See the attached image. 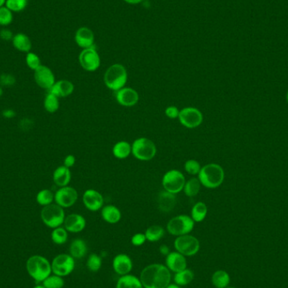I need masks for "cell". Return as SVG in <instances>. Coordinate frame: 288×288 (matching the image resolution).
<instances>
[{
    "mask_svg": "<svg viewBox=\"0 0 288 288\" xmlns=\"http://www.w3.org/2000/svg\"><path fill=\"white\" fill-rule=\"evenodd\" d=\"M144 288H165L171 283V272L163 264H151L144 267L140 273Z\"/></svg>",
    "mask_w": 288,
    "mask_h": 288,
    "instance_id": "obj_1",
    "label": "cell"
},
{
    "mask_svg": "<svg viewBox=\"0 0 288 288\" xmlns=\"http://www.w3.org/2000/svg\"><path fill=\"white\" fill-rule=\"evenodd\" d=\"M26 271L36 283L43 281L53 273L52 264L42 255H32L26 262Z\"/></svg>",
    "mask_w": 288,
    "mask_h": 288,
    "instance_id": "obj_2",
    "label": "cell"
},
{
    "mask_svg": "<svg viewBox=\"0 0 288 288\" xmlns=\"http://www.w3.org/2000/svg\"><path fill=\"white\" fill-rule=\"evenodd\" d=\"M224 177V170L222 166L214 163L206 164L205 166L202 167L198 174V180L202 186L208 189L219 187L223 182Z\"/></svg>",
    "mask_w": 288,
    "mask_h": 288,
    "instance_id": "obj_3",
    "label": "cell"
},
{
    "mask_svg": "<svg viewBox=\"0 0 288 288\" xmlns=\"http://www.w3.org/2000/svg\"><path fill=\"white\" fill-rule=\"evenodd\" d=\"M104 82L109 89L117 91L124 88L128 82V71L122 64H113L105 71Z\"/></svg>",
    "mask_w": 288,
    "mask_h": 288,
    "instance_id": "obj_4",
    "label": "cell"
},
{
    "mask_svg": "<svg viewBox=\"0 0 288 288\" xmlns=\"http://www.w3.org/2000/svg\"><path fill=\"white\" fill-rule=\"evenodd\" d=\"M195 223L193 219L188 215H178L170 219L167 223L168 233L171 235L179 236L190 234L194 229Z\"/></svg>",
    "mask_w": 288,
    "mask_h": 288,
    "instance_id": "obj_5",
    "label": "cell"
},
{
    "mask_svg": "<svg viewBox=\"0 0 288 288\" xmlns=\"http://www.w3.org/2000/svg\"><path fill=\"white\" fill-rule=\"evenodd\" d=\"M156 152L155 144L147 138H139L132 144V153L139 160H151L155 157Z\"/></svg>",
    "mask_w": 288,
    "mask_h": 288,
    "instance_id": "obj_6",
    "label": "cell"
},
{
    "mask_svg": "<svg viewBox=\"0 0 288 288\" xmlns=\"http://www.w3.org/2000/svg\"><path fill=\"white\" fill-rule=\"evenodd\" d=\"M42 222L51 228L61 227L65 220L64 208L58 204H50L42 208L41 212Z\"/></svg>",
    "mask_w": 288,
    "mask_h": 288,
    "instance_id": "obj_7",
    "label": "cell"
},
{
    "mask_svg": "<svg viewBox=\"0 0 288 288\" xmlns=\"http://www.w3.org/2000/svg\"><path fill=\"white\" fill-rule=\"evenodd\" d=\"M174 247L177 252L182 254L186 257H191L199 252L201 244L197 237L186 234L176 237L174 242Z\"/></svg>",
    "mask_w": 288,
    "mask_h": 288,
    "instance_id": "obj_8",
    "label": "cell"
},
{
    "mask_svg": "<svg viewBox=\"0 0 288 288\" xmlns=\"http://www.w3.org/2000/svg\"><path fill=\"white\" fill-rule=\"evenodd\" d=\"M186 181V178L182 172L177 169H171L167 171L163 176L162 186L164 191L176 195L183 191Z\"/></svg>",
    "mask_w": 288,
    "mask_h": 288,
    "instance_id": "obj_9",
    "label": "cell"
},
{
    "mask_svg": "<svg viewBox=\"0 0 288 288\" xmlns=\"http://www.w3.org/2000/svg\"><path fill=\"white\" fill-rule=\"evenodd\" d=\"M52 271L54 275L65 277L71 274L75 268V259L70 254H60L53 259Z\"/></svg>",
    "mask_w": 288,
    "mask_h": 288,
    "instance_id": "obj_10",
    "label": "cell"
},
{
    "mask_svg": "<svg viewBox=\"0 0 288 288\" xmlns=\"http://www.w3.org/2000/svg\"><path fill=\"white\" fill-rule=\"evenodd\" d=\"M178 119L180 124L187 128H197L203 122V115L199 109L195 107H186L180 111Z\"/></svg>",
    "mask_w": 288,
    "mask_h": 288,
    "instance_id": "obj_11",
    "label": "cell"
},
{
    "mask_svg": "<svg viewBox=\"0 0 288 288\" xmlns=\"http://www.w3.org/2000/svg\"><path fill=\"white\" fill-rule=\"evenodd\" d=\"M78 60L81 67L88 72H94L100 66V56L94 47L83 49L79 54Z\"/></svg>",
    "mask_w": 288,
    "mask_h": 288,
    "instance_id": "obj_12",
    "label": "cell"
},
{
    "mask_svg": "<svg viewBox=\"0 0 288 288\" xmlns=\"http://www.w3.org/2000/svg\"><path fill=\"white\" fill-rule=\"evenodd\" d=\"M78 192L73 187L64 186L60 187L54 195L56 204L63 208H71L78 201Z\"/></svg>",
    "mask_w": 288,
    "mask_h": 288,
    "instance_id": "obj_13",
    "label": "cell"
},
{
    "mask_svg": "<svg viewBox=\"0 0 288 288\" xmlns=\"http://www.w3.org/2000/svg\"><path fill=\"white\" fill-rule=\"evenodd\" d=\"M34 78L37 85L47 90H49L56 83L55 76L53 71L44 65H41L35 70Z\"/></svg>",
    "mask_w": 288,
    "mask_h": 288,
    "instance_id": "obj_14",
    "label": "cell"
},
{
    "mask_svg": "<svg viewBox=\"0 0 288 288\" xmlns=\"http://www.w3.org/2000/svg\"><path fill=\"white\" fill-rule=\"evenodd\" d=\"M83 203L88 210L97 212L104 207V197L96 190L89 189L83 193Z\"/></svg>",
    "mask_w": 288,
    "mask_h": 288,
    "instance_id": "obj_15",
    "label": "cell"
},
{
    "mask_svg": "<svg viewBox=\"0 0 288 288\" xmlns=\"http://www.w3.org/2000/svg\"><path fill=\"white\" fill-rule=\"evenodd\" d=\"M112 268L120 277L130 274L133 268V260L127 254H118L112 261Z\"/></svg>",
    "mask_w": 288,
    "mask_h": 288,
    "instance_id": "obj_16",
    "label": "cell"
},
{
    "mask_svg": "<svg viewBox=\"0 0 288 288\" xmlns=\"http://www.w3.org/2000/svg\"><path fill=\"white\" fill-rule=\"evenodd\" d=\"M116 100L122 106L132 107L139 102V94L138 91L133 88L124 87L116 91Z\"/></svg>",
    "mask_w": 288,
    "mask_h": 288,
    "instance_id": "obj_17",
    "label": "cell"
},
{
    "mask_svg": "<svg viewBox=\"0 0 288 288\" xmlns=\"http://www.w3.org/2000/svg\"><path fill=\"white\" fill-rule=\"evenodd\" d=\"M165 266L170 272L177 273L187 268V261L185 255L175 251H171L165 257Z\"/></svg>",
    "mask_w": 288,
    "mask_h": 288,
    "instance_id": "obj_18",
    "label": "cell"
},
{
    "mask_svg": "<svg viewBox=\"0 0 288 288\" xmlns=\"http://www.w3.org/2000/svg\"><path fill=\"white\" fill-rule=\"evenodd\" d=\"M64 225L65 229L70 233H80L85 228L86 220L80 214H70L65 217Z\"/></svg>",
    "mask_w": 288,
    "mask_h": 288,
    "instance_id": "obj_19",
    "label": "cell"
},
{
    "mask_svg": "<svg viewBox=\"0 0 288 288\" xmlns=\"http://www.w3.org/2000/svg\"><path fill=\"white\" fill-rule=\"evenodd\" d=\"M75 42L78 47L83 49L94 47V36L93 31L89 28H79L75 34Z\"/></svg>",
    "mask_w": 288,
    "mask_h": 288,
    "instance_id": "obj_20",
    "label": "cell"
},
{
    "mask_svg": "<svg viewBox=\"0 0 288 288\" xmlns=\"http://www.w3.org/2000/svg\"><path fill=\"white\" fill-rule=\"evenodd\" d=\"M158 209L163 213H169L175 208L177 200L175 194L169 193L166 191H162L158 193Z\"/></svg>",
    "mask_w": 288,
    "mask_h": 288,
    "instance_id": "obj_21",
    "label": "cell"
},
{
    "mask_svg": "<svg viewBox=\"0 0 288 288\" xmlns=\"http://www.w3.org/2000/svg\"><path fill=\"white\" fill-rule=\"evenodd\" d=\"M74 90V85L71 81L59 80L53 84V87L47 91L54 94L58 97H68L72 94Z\"/></svg>",
    "mask_w": 288,
    "mask_h": 288,
    "instance_id": "obj_22",
    "label": "cell"
},
{
    "mask_svg": "<svg viewBox=\"0 0 288 288\" xmlns=\"http://www.w3.org/2000/svg\"><path fill=\"white\" fill-rule=\"evenodd\" d=\"M101 217L107 223L116 224L122 219V213L116 206H104L101 208Z\"/></svg>",
    "mask_w": 288,
    "mask_h": 288,
    "instance_id": "obj_23",
    "label": "cell"
},
{
    "mask_svg": "<svg viewBox=\"0 0 288 288\" xmlns=\"http://www.w3.org/2000/svg\"><path fill=\"white\" fill-rule=\"evenodd\" d=\"M88 253V245L82 238H75L70 246V255L75 260H80Z\"/></svg>",
    "mask_w": 288,
    "mask_h": 288,
    "instance_id": "obj_24",
    "label": "cell"
},
{
    "mask_svg": "<svg viewBox=\"0 0 288 288\" xmlns=\"http://www.w3.org/2000/svg\"><path fill=\"white\" fill-rule=\"evenodd\" d=\"M71 180V172L66 166L59 167L53 172V181L59 187L67 186Z\"/></svg>",
    "mask_w": 288,
    "mask_h": 288,
    "instance_id": "obj_25",
    "label": "cell"
},
{
    "mask_svg": "<svg viewBox=\"0 0 288 288\" xmlns=\"http://www.w3.org/2000/svg\"><path fill=\"white\" fill-rule=\"evenodd\" d=\"M116 288H144V286L139 277L130 273L119 277Z\"/></svg>",
    "mask_w": 288,
    "mask_h": 288,
    "instance_id": "obj_26",
    "label": "cell"
},
{
    "mask_svg": "<svg viewBox=\"0 0 288 288\" xmlns=\"http://www.w3.org/2000/svg\"><path fill=\"white\" fill-rule=\"evenodd\" d=\"M112 152L115 158L118 159H125L128 158L132 153V145L127 141L117 142L114 145Z\"/></svg>",
    "mask_w": 288,
    "mask_h": 288,
    "instance_id": "obj_27",
    "label": "cell"
},
{
    "mask_svg": "<svg viewBox=\"0 0 288 288\" xmlns=\"http://www.w3.org/2000/svg\"><path fill=\"white\" fill-rule=\"evenodd\" d=\"M194 278L195 274L193 271L191 269L186 268L181 272L175 273L173 281H174V283L177 284L178 286L185 287V286L191 284L194 280Z\"/></svg>",
    "mask_w": 288,
    "mask_h": 288,
    "instance_id": "obj_28",
    "label": "cell"
},
{
    "mask_svg": "<svg viewBox=\"0 0 288 288\" xmlns=\"http://www.w3.org/2000/svg\"><path fill=\"white\" fill-rule=\"evenodd\" d=\"M12 42H13L14 48H16L17 50L23 52V53H30L31 49V40L25 34H16L13 37Z\"/></svg>",
    "mask_w": 288,
    "mask_h": 288,
    "instance_id": "obj_29",
    "label": "cell"
},
{
    "mask_svg": "<svg viewBox=\"0 0 288 288\" xmlns=\"http://www.w3.org/2000/svg\"><path fill=\"white\" fill-rule=\"evenodd\" d=\"M230 281L229 274L223 270H218L212 276V284L214 288H226L229 286Z\"/></svg>",
    "mask_w": 288,
    "mask_h": 288,
    "instance_id": "obj_30",
    "label": "cell"
},
{
    "mask_svg": "<svg viewBox=\"0 0 288 288\" xmlns=\"http://www.w3.org/2000/svg\"><path fill=\"white\" fill-rule=\"evenodd\" d=\"M144 233L147 238V241L155 243L164 238L165 231L164 227L160 225H152L147 227Z\"/></svg>",
    "mask_w": 288,
    "mask_h": 288,
    "instance_id": "obj_31",
    "label": "cell"
},
{
    "mask_svg": "<svg viewBox=\"0 0 288 288\" xmlns=\"http://www.w3.org/2000/svg\"><path fill=\"white\" fill-rule=\"evenodd\" d=\"M208 212V207L205 203L198 202L191 208V218L193 219L195 222H202L207 217Z\"/></svg>",
    "mask_w": 288,
    "mask_h": 288,
    "instance_id": "obj_32",
    "label": "cell"
},
{
    "mask_svg": "<svg viewBox=\"0 0 288 288\" xmlns=\"http://www.w3.org/2000/svg\"><path fill=\"white\" fill-rule=\"evenodd\" d=\"M202 184L198 180V178H191L190 180L186 181L185 186H184V193L188 197H194L198 195L201 190Z\"/></svg>",
    "mask_w": 288,
    "mask_h": 288,
    "instance_id": "obj_33",
    "label": "cell"
},
{
    "mask_svg": "<svg viewBox=\"0 0 288 288\" xmlns=\"http://www.w3.org/2000/svg\"><path fill=\"white\" fill-rule=\"evenodd\" d=\"M44 108L49 113H55L59 109V97L47 92L44 100Z\"/></svg>",
    "mask_w": 288,
    "mask_h": 288,
    "instance_id": "obj_34",
    "label": "cell"
},
{
    "mask_svg": "<svg viewBox=\"0 0 288 288\" xmlns=\"http://www.w3.org/2000/svg\"><path fill=\"white\" fill-rule=\"evenodd\" d=\"M51 237H52V240L54 244L62 245L68 241L69 234H68V231L65 229V227H59L53 228Z\"/></svg>",
    "mask_w": 288,
    "mask_h": 288,
    "instance_id": "obj_35",
    "label": "cell"
},
{
    "mask_svg": "<svg viewBox=\"0 0 288 288\" xmlns=\"http://www.w3.org/2000/svg\"><path fill=\"white\" fill-rule=\"evenodd\" d=\"M102 258L95 253H92L87 259L86 266L90 272H97L102 267Z\"/></svg>",
    "mask_w": 288,
    "mask_h": 288,
    "instance_id": "obj_36",
    "label": "cell"
},
{
    "mask_svg": "<svg viewBox=\"0 0 288 288\" xmlns=\"http://www.w3.org/2000/svg\"><path fill=\"white\" fill-rule=\"evenodd\" d=\"M53 200H54V195L52 191L48 190V189H44V190L40 191L36 196V202L42 207L50 205L53 203Z\"/></svg>",
    "mask_w": 288,
    "mask_h": 288,
    "instance_id": "obj_37",
    "label": "cell"
},
{
    "mask_svg": "<svg viewBox=\"0 0 288 288\" xmlns=\"http://www.w3.org/2000/svg\"><path fill=\"white\" fill-rule=\"evenodd\" d=\"M42 285L46 288H63L64 287V277L50 275L42 282Z\"/></svg>",
    "mask_w": 288,
    "mask_h": 288,
    "instance_id": "obj_38",
    "label": "cell"
},
{
    "mask_svg": "<svg viewBox=\"0 0 288 288\" xmlns=\"http://www.w3.org/2000/svg\"><path fill=\"white\" fill-rule=\"evenodd\" d=\"M5 6L12 12L22 11L27 6V0H6Z\"/></svg>",
    "mask_w": 288,
    "mask_h": 288,
    "instance_id": "obj_39",
    "label": "cell"
},
{
    "mask_svg": "<svg viewBox=\"0 0 288 288\" xmlns=\"http://www.w3.org/2000/svg\"><path fill=\"white\" fill-rule=\"evenodd\" d=\"M184 168H185L186 173H188L189 175H198L201 171V169H202V166L198 161L195 160V159H189L185 163Z\"/></svg>",
    "mask_w": 288,
    "mask_h": 288,
    "instance_id": "obj_40",
    "label": "cell"
},
{
    "mask_svg": "<svg viewBox=\"0 0 288 288\" xmlns=\"http://www.w3.org/2000/svg\"><path fill=\"white\" fill-rule=\"evenodd\" d=\"M13 20V14L6 6L0 8V25H8Z\"/></svg>",
    "mask_w": 288,
    "mask_h": 288,
    "instance_id": "obj_41",
    "label": "cell"
},
{
    "mask_svg": "<svg viewBox=\"0 0 288 288\" xmlns=\"http://www.w3.org/2000/svg\"><path fill=\"white\" fill-rule=\"evenodd\" d=\"M25 60H26L27 66L34 71L42 65L39 57L33 53H28Z\"/></svg>",
    "mask_w": 288,
    "mask_h": 288,
    "instance_id": "obj_42",
    "label": "cell"
},
{
    "mask_svg": "<svg viewBox=\"0 0 288 288\" xmlns=\"http://www.w3.org/2000/svg\"><path fill=\"white\" fill-rule=\"evenodd\" d=\"M146 241H147V238H146L145 233H135L131 238V243L133 246H142L146 243Z\"/></svg>",
    "mask_w": 288,
    "mask_h": 288,
    "instance_id": "obj_43",
    "label": "cell"
},
{
    "mask_svg": "<svg viewBox=\"0 0 288 288\" xmlns=\"http://www.w3.org/2000/svg\"><path fill=\"white\" fill-rule=\"evenodd\" d=\"M180 110H179V108L175 105H170L165 109L164 112H165L166 117H169V119H177L179 115H180Z\"/></svg>",
    "mask_w": 288,
    "mask_h": 288,
    "instance_id": "obj_44",
    "label": "cell"
},
{
    "mask_svg": "<svg viewBox=\"0 0 288 288\" xmlns=\"http://www.w3.org/2000/svg\"><path fill=\"white\" fill-rule=\"evenodd\" d=\"M75 162H76V158H75L74 156L72 155V154H70V155L66 156V158H64V165L66 166L67 168H72L75 164Z\"/></svg>",
    "mask_w": 288,
    "mask_h": 288,
    "instance_id": "obj_45",
    "label": "cell"
},
{
    "mask_svg": "<svg viewBox=\"0 0 288 288\" xmlns=\"http://www.w3.org/2000/svg\"><path fill=\"white\" fill-rule=\"evenodd\" d=\"M0 37L3 40H11L13 39V35H12V32L10 31H8L7 29H3L2 31H0Z\"/></svg>",
    "mask_w": 288,
    "mask_h": 288,
    "instance_id": "obj_46",
    "label": "cell"
},
{
    "mask_svg": "<svg viewBox=\"0 0 288 288\" xmlns=\"http://www.w3.org/2000/svg\"><path fill=\"white\" fill-rule=\"evenodd\" d=\"M171 252L170 251V249H169V247L167 245V244H162L159 247V253H160L161 255H163V256H165L166 257L167 255H169V253Z\"/></svg>",
    "mask_w": 288,
    "mask_h": 288,
    "instance_id": "obj_47",
    "label": "cell"
},
{
    "mask_svg": "<svg viewBox=\"0 0 288 288\" xmlns=\"http://www.w3.org/2000/svg\"><path fill=\"white\" fill-rule=\"evenodd\" d=\"M125 2L130 3V4H138V3H141L143 0H124Z\"/></svg>",
    "mask_w": 288,
    "mask_h": 288,
    "instance_id": "obj_48",
    "label": "cell"
},
{
    "mask_svg": "<svg viewBox=\"0 0 288 288\" xmlns=\"http://www.w3.org/2000/svg\"><path fill=\"white\" fill-rule=\"evenodd\" d=\"M4 116H5L6 117L10 118V117H12L13 116H14V112L11 111H8H8H4Z\"/></svg>",
    "mask_w": 288,
    "mask_h": 288,
    "instance_id": "obj_49",
    "label": "cell"
},
{
    "mask_svg": "<svg viewBox=\"0 0 288 288\" xmlns=\"http://www.w3.org/2000/svg\"><path fill=\"white\" fill-rule=\"evenodd\" d=\"M165 288H181V287L178 286L177 284H175V283H170V284L167 286Z\"/></svg>",
    "mask_w": 288,
    "mask_h": 288,
    "instance_id": "obj_50",
    "label": "cell"
},
{
    "mask_svg": "<svg viewBox=\"0 0 288 288\" xmlns=\"http://www.w3.org/2000/svg\"><path fill=\"white\" fill-rule=\"evenodd\" d=\"M6 0H0V8L5 4Z\"/></svg>",
    "mask_w": 288,
    "mask_h": 288,
    "instance_id": "obj_51",
    "label": "cell"
},
{
    "mask_svg": "<svg viewBox=\"0 0 288 288\" xmlns=\"http://www.w3.org/2000/svg\"><path fill=\"white\" fill-rule=\"evenodd\" d=\"M34 288H46L43 285H36Z\"/></svg>",
    "mask_w": 288,
    "mask_h": 288,
    "instance_id": "obj_52",
    "label": "cell"
},
{
    "mask_svg": "<svg viewBox=\"0 0 288 288\" xmlns=\"http://www.w3.org/2000/svg\"><path fill=\"white\" fill-rule=\"evenodd\" d=\"M287 100H288V93H287Z\"/></svg>",
    "mask_w": 288,
    "mask_h": 288,
    "instance_id": "obj_53",
    "label": "cell"
},
{
    "mask_svg": "<svg viewBox=\"0 0 288 288\" xmlns=\"http://www.w3.org/2000/svg\"><path fill=\"white\" fill-rule=\"evenodd\" d=\"M233 288V287H230V286H228V287H227V288Z\"/></svg>",
    "mask_w": 288,
    "mask_h": 288,
    "instance_id": "obj_54",
    "label": "cell"
}]
</instances>
